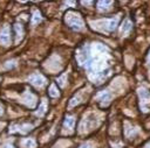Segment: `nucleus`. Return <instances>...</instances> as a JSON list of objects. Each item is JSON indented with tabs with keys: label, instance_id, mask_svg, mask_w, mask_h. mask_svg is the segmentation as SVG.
<instances>
[{
	"label": "nucleus",
	"instance_id": "1",
	"mask_svg": "<svg viewBox=\"0 0 150 148\" xmlns=\"http://www.w3.org/2000/svg\"><path fill=\"white\" fill-rule=\"evenodd\" d=\"M66 22L74 30H81L83 28V21L81 19V17L76 13L68 12L67 15H66Z\"/></svg>",
	"mask_w": 150,
	"mask_h": 148
},
{
	"label": "nucleus",
	"instance_id": "22",
	"mask_svg": "<svg viewBox=\"0 0 150 148\" xmlns=\"http://www.w3.org/2000/svg\"><path fill=\"white\" fill-rule=\"evenodd\" d=\"M149 148H150V147H149Z\"/></svg>",
	"mask_w": 150,
	"mask_h": 148
},
{
	"label": "nucleus",
	"instance_id": "11",
	"mask_svg": "<svg viewBox=\"0 0 150 148\" xmlns=\"http://www.w3.org/2000/svg\"><path fill=\"white\" fill-rule=\"evenodd\" d=\"M45 113H46V102L43 100V102L41 103V105H40L39 110L35 112V114H36V115H39V117H42Z\"/></svg>",
	"mask_w": 150,
	"mask_h": 148
},
{
	"label": "nucleus",
	"instance_id": "16",
	"mask_svg": "<svg viewBox=\"0 0 150 148\" xmlns=\"http://www.w3.org/2000/svg\"><path fill=\"white\" fill-rule=\"evenodd\" d=\"M49 95H50L52 97H57V96H59V91H57L55 84H53V85L50 86V89H49Z\"/></svg>",
	"mask_w": 150,
	"mask_h": 148
},
{
	"label": "nucleus",
	"instance_id": "10",
	"mask_svg": "<svg viewBox=\"0 0 150 148\" xmlns=\"http://www.w3.org/2000/svg\"><path fill=\"white\" fill-rule=\"evenodd\" d=\"M131 28H132V25H131V22L129 21V20H125L124 22H123V26H122V33L123 34H127V33H129L130 30H131Z\"/></svg>",
	"mask_w": 150,
	"mask_h": 148
},
{
	"label": "nucleus",
	"instance_id": "2",
	"mask_svg": "<svg viewBox=\"0 0 150 148\" xmlns=\"http://www.w3.org/2000/svg\"><path fill=\"white\" fill-rule=\"evenodd\" d=\"M117 24H118V18H114V19L106 20V21H104V20H102V21H97V22H96V25H97V26H100V27H97V28L104 29V30H107V32H111V30H114V29L116 28Z\"/></svg>",
	"mask_w": 150,
	"mask_h": 148
},
{
	"label": "nucleus",
	"instance_id": "15",
	"mask_svg": "<svg viewBox=\"0 0 150 148\" xmlns=\"http://www.w3.org/2000/svg\"><path fill=\"white\" fill-rule=\"evenodd\" d=\"M41 14L39 13V12H35L34 14H33V18H32V24L33 25H36V24H39L40 21H41Z\"/></svg>",
	"mask_w": 150,
	"mask_h": 148
},
{
	"label": "nucleus",
	"instance_id": "12",
	"mask_svg": "<svg viewBox=\"0 0 150 148\" xmlns=\"http://www.w3.org/2000/svg\"><path fill=\"white\" fill-rule=\"evenodd\" d=\"M109 5H111V1H99V3H97V7H99L100 11L107 10Z\"/></svg>",
	"mask_w": 150,
	"mask_h": 148
},
{
	"label": "nucleus",
	"instance_id": "21",
	"mask_svg": "<svg viewBox=\"0 0 150 148\" xmlns=\"http://www.w3.org/2000/svg\"><path fill=\"white\" fill-rule=\"evenodd\" d=\"M149 61H150V55H149Z\"/></svg>",
	"mask_w": 150,
	"mask_h": 148
},
{
	"label": "nucleus",
	"instance_id": "7",
	"mask_svg": "<svg viewBox=\"0 0 150 148\" xmlns=\"http://www.w3.org/2000/svg\"><path fill=\"white\" fill-rule=\"evenodd\" d=\"M138 93H139V96H141V102H142V104H146L149 100H150V95L144 90V89H139V91H138Z\"/></svg>",
	"mask_w": 150,
	"mask_h": 148
},
{
	"label": "nucleus",
	"instance_id": "19",
	"mask_svg": "<svg viewBox=\"0 0 150 148\" xmlns=\"http://www.w3.org/2000/svg\"><path fill=\"white\" fill-rule=\"evenodd\" d=\"M79 148H90V145H89V143H85V145H82V146L79 147Z\"/></svg>",
	"mask_w": 150,
	"mask_h": 148
},
{
	"label": "nucleus",
	"instance_id": "20",
	"mask_svg": "<svg viewBox=\"0 0 150 148\" xmlns=\"http://www.w3.org/2000/svg\"><path fill=\"white\" fill-rule=\"evenodd\" d=\"M4 148H14V147H13V145H6Z\"/></svg>",
	"mask_w": 150,
	"mask_h": 148
},
{
	"label": "nucleus",
	"instance_id": "8",
	"mask_svg": "<svg viewBox=\"0 0 150 148\" xmlns=\"http://www.w3.org/2000/svg\"><path fill=\"white\" fill-rule=\"evenodd\" d=\"M14 29H15V33H17V42H19L21 39H22V35H24V28L20 24H17L14 26Z\"/></svg>",
	"mask_w": 150,
	"mask_h": 148
},
{
	"label": "nucleus",
	"instance_id": "3",
	"mask_svg": "<svg viewBox=\"0 0 150 148\" xmlns=\"http://www.w3.org/2000/svg\"><path fill=\"white\" fill-rule=\"evenodd\" d=\"M28 81H29L33 85L39 86V88H41V86H43V85L46 84V80H45V77H43V76H41V75H39V73H35V75L29 76Z\"/></svg>",
	"mask_w": 150,
	"mask_h": 148
},
{
	"label": "nucleus",
	"instance_id": "6",
	"mask_svg": "<svg viewBox=\"0 0 150 148\" xmlns=\"http://www.w3.org/2000/svg\"><path fill=\"white\" fill-rule=\"evenodd\" d=\"M24 102L28 105V106H31V107H33L34 105H35V97L32 95V93H29V92H27V95L24 97Z\"/></svg>",
	"mask_w": 150,
	"mask_h": 148
},
{
	"label": "nucleus",
	"instance_id": "13",
	"mask_svg": "<svg viewBox=\"0 0 150 148\" xmlns=\"http://www.w3.org/2000/svg\"><path fill=\"white\" fill-rule=\"evenodd\" d=\"M110 97H111V96H110L108 92H103V93L99 95L97 99H99L100 102H108V100H110Z\"/></svg>",
	"mask_w": 150,
	"mask_h": 148
},
{
	"label": "nucleus",
	"instance_id": "17",
	"mask_svg": "<svg viewBox=\"0 0 150 148\" xmlns=\"http://www.w3.org/2000/svg\"><path fill=\"white\" fill-rule=\"evenodd\" d=\"M79 103H80V97H75V98L71 99V102H70L69 105H70V106H74L75 104H79Z\"/></svg>",
	"mask_w": 150,
	"mask_h": 148
},
{
	"label": "nucleus",
	"instance_id": "4",
	"mask_svg": "<svg viewBox=\"0 0 150 148\" xmlns=\"http://www.w3.org/2000/svg\"><path fill=\"white\" fill-rule=\"evenodd\" d=\"M11 41V36H10V28L8 26H5L1 32H0V43H3L4 46H8Z\"/></svg>",
	"mask_w": 150,
	"mask_h": 148
},
{
	"label": "nucleus",
	"instance_id": "14",
	"mask_svg": "<svg viewBox=\"0 0 150 148\" xmlns=\"http://www.w3.org/2000/svg\"><path fill=\"white\" fill-rule=\"evenodd\" d=\"M24 147L26 148H35V141L33 139H27L24 141Z\"/></svg>",
	"mask_w": 150,
	"mask_h": 148
},
{
	"label": "nucleus",
	"instance_id": "5",
	"mask_svg": "<svg viewBox=\"0 0 150 148\" xmlns=\"http://www.w3.org/2000/svg\"><path fill=\"white\" fill-rule=\"evenodd\" d=\"M32 129V126L31 125H14L12 126V128L10 129V132H21V133H27L28 131Z\"/></svg>",
	"mask_w": 150,
	"mask_h": 148
},
{
	"label": "nucleus",
	"instance_id": "9",
	"mask_svg": "<svg viewBox=\"0 0 150 148\" xmlns=\"http://www.w3.org/2000/svg\"><path fill=\"white\" fill-rule=\"evenodd\" d=\"M74 124H75V119H74V117H66L64 122H63V125H64V127H66V128L71 129V128L74 127Z\"/></svg>",
	"mask_w": 150,
	"mask_h": 148
},
{
	"label": "nucleus",
	"instance_id": "18",
	"mask_svg": "<svg viewBox=\"0 0 150 148\" xmlns=\"http://www.w3.org/2000/svg\"><path fill=\"white\" fill-rule=\"evenodd\" d=\"M64 80H66V75H63L62 77H60V78L57 80V82H59L60 86H64Z\"/></svg>",
	"mask_w": 150,
	"mask_h": 148
}]
</instances>
